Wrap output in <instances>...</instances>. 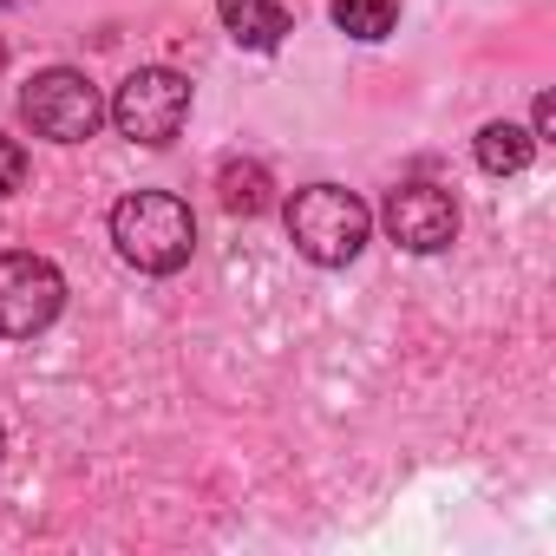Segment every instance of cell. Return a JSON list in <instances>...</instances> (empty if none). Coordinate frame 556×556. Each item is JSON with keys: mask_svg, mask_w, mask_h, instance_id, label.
Wrapping results in <instances>:
<instances>
[{"mask_svg": "<svg viewBox=\"0 0 556 556\" xmlns=\"http://www.w3.org/2000/svg\"><path fill=\"white\" fill-rule=\"evenodd\" d=\"M334 27L348 34V40H361V47H380L393 27H400V0H334Z\"/></svg>", "mask_w": 556, "mask_h": 556, "instance_id": "10", "label": "cell"}, {"mask_svg": "<svg viewBox=\"0 0 556 556\" xmlns=\"http://www.w3.org/2000/svg\"><path fill=\"white\" fill-rule=\"evenodd\" d=\"M105 118H112L131 144L164 151V144H177V131L190 125V79L170 73V66H138V73L112 92Z\"/></svg>", "mask_w": 556, "mask_h": 556, "instance_id": "3", "label": "cell"}, {"mask_svg": "<svg viewBox=\"0 0 556 556\" xmlns=\"http://www.w3.org/2000/svg\"><path fill=\"white\" fill-rule=\"evenodd\" d=\"M282 223H289L295 255H308L315 268H348V262L367 249V236H374V210H367L354 190H341V184H308V190H295V197L282 203Z\"/></svg>", "mask_w": 556, "mask_h": 556, "instance_id": "2", "label": "cell"}, {"mask_svg": "<svg viewBox=\"0 0 556 556\" xmlns=\"http://www.w3.org/2000/svg\"><path fill=\"white\" fill-rule=\"evenodd\" d=\"M530 144H556V99L549 92H536V105H530Z\"/></svg>", "mask_w": 556, "mask_h": 556, "instance_id": "12", "label": "cell"}, {"mask_svg": "<svg viewBox=\"0 0 556 556\" xmlns=\"http://www.w3.org/2000/svg\"><path fill=\"white\" fill-rule=\"evenodd\" d=\"M380 223H387V236L406 255H439V249L458 242V203L439 184H400V190H387Z\"/></svg>", "mask_w": 556, "mask_h": 556, "instance_id": "6", "label": "cell"}, {"mask_svg": "<svg viewBox=\"0 0 556 556\" xmlns=\"http://www.w3.org/2000/svg\"><path fill=\"white\" fill-rule=\"evenodd\" d=\"M27 184V151L8 138V131H0V197H14Z\"/></svg>", "mask_w": 556, "mask_h": 556, "instance_id": "11", "label": "cell"}, {"mask_svg": "<svg viewBox=\"0 0 556 556\" xmlns=\"http://www.w3.org/2000/svg\"><path fill=\"white\" fill-rule=\"evenodd\" d=\"M216 21H223L229 40L249 47V53H275V47L295 34L289 8H275V0H216Z\"/></svg>", "mask_w": 556, "mask_h": 556, "instance_id": "7", "label": "cell"}, {"mask_svg": "<svg viewBox=\"0 0 556 556\" xmlns=\"http://www.w3.org/2000/svg\"><path fill=\"white\" fill-rule=\"evenodd\" d=\"M216 197H223L229 216H262V210L275 203V177H268V164H255V157H229V164L216 170Z\"/></svg>", "mask_w": 556, "mask_h": 556, "instance_id": "8", "label": "cell"}, {"mask_svg": "<svg viewBox=\"0 0 556 556\" xmlns=\"http://www.w3.org/2000/svg\"><path fill=\"white\" fill-rule=\"evenodd\" d=\"M21 118H27L34 138H47V144H86V138L105 125V99H99V86H92L79 66H47V73L27 79Z\"/></svg>", "mask_w": 556, "mask_h": 556, "instance_id": "4", "label": "cell"}, {"mask_svg": "<svg viewBox=\"0 0 556 556\" xmlns=\"http://www.w3.org/2000/svg\"><path fill=\"white\" fill-rule=\"evenodd\" d=\"M0 66H8V47H0Z\"/></svg>", "mask_w": 556, "mask_h": 556, "instance_id": "14", "label": "cell"}, {"mask_svg": "<svg viewBox=\"0 0 556 556\" xmlns=\"http://www.w3.org/2000/svg\"><path fill=\"white\" fill-rule=\"evenodd\" d=\"M0 445H8V432H0Z\"/></svg>", "mask_w": 556, "mask_h": 556, "instance_id": "15", "label": "cell"}, {"mask_svg": "<svg viewBox=\"0 0 556 556\" xmlns=\"http://www.w3.org/2000/svg\"><path fill=\"white\" fill-rule=\"evenodd\" d=\"M471 151H478V170H484V177H517V170L536 157L530 131H523V125H510V118H491V125L471 138Z\"/></svg>", "mask_w": 556, "mask_h": 556, "instance_id": "9", "label": "cell"}, {"mask_svg": "<svg viewBox=\"0 0 556 556\" xmlns=\"http://www.w3.org/2000/svg\"><path fill=\"white\" fill-rule=\"evenodd\" d=\"M112 249L138 275H177L197 255V216L170 190H131L112 203Z\"/></svg>", "mask_w": 556, "mask_h": 556, "instance_id": "1", "label": "cell"}, {"mask_svg": "<svg viewBox=\"0 0 556 556\" xmlns=\"http://www.w3.org/2000/svg\"><path fill=\"white\" fill-rule=\"evenodd\" d=\"M8 8H14V0H0V14H8Z\"/></svg>", "mask_w": 556, "mask_h": 556, "instance_id": "13", "label": "cell"}, {"mask_svg": "<svg viewBox=\"0 0 556 556\" xmlns=\"http://www.w3.org/2000/svg\"><path fill=\"white\" fill-rule=\"evenodd\" d=\"M66 308V275L34 255V249H8L0 255V341H34L60 321Z\"/></svg>", "mask_w": 556, "mask_h": 556, "instance_id": "5", "label": "cell"}]
</instances>
